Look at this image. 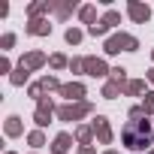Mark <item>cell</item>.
I'll return each instance as SVG.
<instances>
[{"label": "cell", "instance_id": "6da1fadb", "mask_svg": "<svg viewBox=\"0 0 154 154\" xmlns=\"http://www.w3.org/2000/svg\"><path fill=\"white\" fill-rule=\"evenodd\" d=\"M121 142L130 148V151H142L151 145V130H148V121H130L124 130H121Z\"/></svg>", "mask_w": 154, "mask_h": 154}, {"label": "cell", "instance_id": "7a4b0ae2", "mask_svg": "<svg viewBox=\"0 0 154 154\" xmlns=\"http://www.w3.org/2000/svg\"><path fill=\"white\" fill-rule=\"evenodd\" d=\"M133 48H136V39H133V36H124V33H121V36H112V39L106 42V51H109V54H118V51H133Z\"/></svg>", "mask_w": 154, "mask_h": 154}, {"label": "cell", "instance_id": "3957f363", "mask_svg": "<svg viewBox=\"0 0 154 154\" xmlns=\"http://www.w3.org/2000/svg\"><path fill=\"white\" fill-rule=\"evenodd\" d=\"M82 112H88V106H66V109H60V118L69 121V118H79Z\"/></svg>", "mask_w": 154, "mask_h": 154}, {"label": "cell", "instance_id": "277c9868", "mask_svg": "<svg viewBox=\"0 0 154 154\" xmlns=\"http://www.w3.org/2000/svg\"><path fill=\"white\" fill-rule=\"evenodd\" d=\"M94 130L100 133V139H103V142H109V139H112V133H109V124H106V118H97Z\"/></svg>", "mask_w": 154, "mask_h": 154}, {"label": "cell", "instance_id": "5b68a950", "mask_svg": "<svg viewBox=\"0 0 154 154\" xmlns=\"http://www.w3.org/2000/svg\"><path fill=\"white\" fill-rule=\"evenodd\" d=\"M85 66H88V72H91V75H103V72H106L103 60H94V57H91V60H85Z\"/></svg>", "mask_w": 154, "mask_h": 154}, {"label": "cell", "instance_id": "8992f818", "mask_svg": "<svg viewBox=\"0 0 154 154\" xmlns=\"http://www.w3.org/2000/svg\"><path fill=\"white\" fill-rule=\"evenodd\" d=\"M130 15H133L136 21H145V18H148V6H139V3H133V6H130Z\"/></svg>", "mask_w": 154, "mask_h": 154}, {"label": "cell", "instance_id": "52a82bcc", "mask_svg": "<svg viewBox=\"0 0 154 154\" xmlns=\"http://www.w3.org/2000/svg\"><path fill=\"white\" fill-rule=\"evenodd\" d=\"M82 94H85L82 85H66V88H63V97H72V100H75V97H82Z\"/></svg>", "mask_w": 154, "mask_h": 154}, {"label": "cell", "instance_id": "ba28073f", "mask_svg": "<svg viewBox=\"0 0 154 154\" xmlns=\"http://www.w3.org/2000/svg\"><path fill=\"white\" fill-rule=\"evenodd\" d=\"M51 148H54V151H57V154H60V151H66V148H69V136H57V139H54V145H51Z\"/></svg>", "mask_w": 154, "mask_h": 154}, {"label": "cell", "instance_id": "9c48e42d", "mask_svg": "<svg viewBox=\"0 0 154 154\" xmlns=\"http://www.w3.org/2000/svg\"><path fill=\"white\" fill-rule=\"evenodd\" d=\"M30 33H48V24L45 21H33L30 24Z\"/></svg>", "mask_w": 154, "mask_h": 154}, {"label": "cell", "instance_id": "30bf717a", "mask_svg": "<svg viewBox=\"0 0 154 154\" xmlns=\"http://www.w3.org/2000/svg\"><path fill=\"white\" fill-rule=\"evenodd\" d=\"M24 79H27V69H24V66H18V72L12 75V85H21Z\"/></svg>", "mask_w": 154, "mask_h": 154}, {"label": "cell", "instance_id": "8fae6325", "mask_svg": "<svg viewBox=\"0 0 154 154\" xmlns=\"http://www.w3.org/2000/svg\"><path fill=\"white\" fill-rule=\"evenodd\" d=\"M79 39H82L79 30H66V42H79Z\"/></svg>", "mask_w": 154, "mask_h": 154}, {"label": "cell", "instance_id": "7c38bea8", "mask_svg": "<svg viewBox=\"0 0 154 154\" xmlns=\"http://www.w3.org/2000/svg\"><path fill=\"white\" fill-rule=\"evenodd\" d=\"M27 63H30V66H39V63H42V54H30Z\"/></svg>", "mask_w": 154, "mask_h": 154}, {"label": "cell", "instance_id": "4fadbf2b", "mask_svg": "<svg viewBox=\"0 0 154 154\" xmlns=\"http://www.w3.org/2000/svg\"><path fill=\"white\" fill-rule=\"evenodd\" d=\"M6 130H9V133H18V118H9V124H6Z\"/></svg>", "mask_w": 154, "mask_h": 154}, {"label": "cell", "instance_id": "5bb4252c", "mask_svg": "<svg viewBox=\"0 0 154 154\" xmlns=\"http://www.w3.org/2000/svg\"><path fill=\"white\" fill-rule=\"evenodd\" d=\"M82 18H85V21H91V18H94V9H91V6H85V9H82Z\"/></svg>", "mask_w": 154, "mask_h": 154}, {"label": "cell", "instance_id": "9a60e30c", "mask_svg": "<svg viewBox=\"0 0 154 154\" xmlns=\"http://www.w3.org/2000/svg\"><path fill=\"white\" fill-rule=\"evenodd\" d=\"M112 72H115V79H118V82H124V72H127V69H124V66H118V69H112Z\"/></svg>", "mask_w": 154, "mask_h": 154}, {"label": "cell", "instance_id": "2e32d148", "mask_svg": "<svg viewBox=\"0 0 154 154\" xmlns=\"http://www.w3.org/2000/svg\"><path fill=\"white\" fill-rule=\"evenodd\" d=\"M12 42H15V36H12V33H6V36H3V48H9Z\"/></svg>", "mask_w": 154, "mask_h": 154}, {"label": "cell", "instance_id": "e0dca14e", "mask_svg": "<svg viewBox=\"0 0 154 154\" xmlns=\"http://www.w3.org/2000/svg\"><path fill=\"white\" fill-rule=\"evenodd\" d=\"M118 94V85H106V97H115Z\"/></svg>", "mask_w": 154, "mask_h": 154}, {"label": "cell", "instance_id": "ac0fdd59", "mask_svg": "<svg viewBox=\"0 0 154 154\" xmlns=\"http://www.w3.org/2000/svg\"><path fill=\"white\" fill-rule=\"evenodd\" d=\"M145 112H154V94H151V97L145 100Z\"/></svg>", "mask_w": 154, "mask_h": 154}, {"label": "cell", "instance_id": "d6986e66", "mask_svg": "<svg viewBox=\"0 0 154 154\" xmlns=\"http://www.w3.org/2000/svg\"><path fill=\"white\" fill-rule=\"evenodd\" d=\"M151 79H154V72H151Z\"/></svg>", "mask_w": 154, "mask_h": 154}, {"label": "cell", "instance_id": "ffe728a7", "mask_svg": "<svg viewBox=\"0 0 154 154\" xmlns=\"http://www.w3.org/2000/svg\"><path fill=\"white\" fill-rule=\"evenodd\" d=\"M109 154H115V151H109Z\"/></svg>", "mask_w": 154, "mask_h": 154}]
</instances>
